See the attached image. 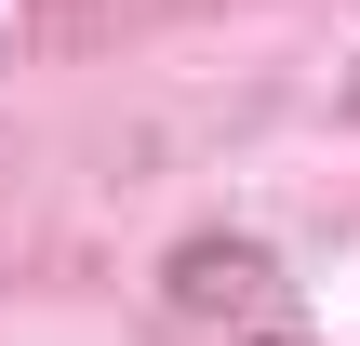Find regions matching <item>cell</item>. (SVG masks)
<instances>
[{"label": "cell", "mask_w": 360, "mask_h": 346, "mask_svg": "<svg viewBox=\"0 0 360 346\" xmlns=\"http://www.w3.org/2000/svg\"><path fill=\"white\" fill-rule=\"evenodd\" d=\"M174 293H187V307H240V320H281V267H267V253H187V267H174Z\"/></svg>", "instance_id": "cell-1"}, {"label": "cell", "mask_w": 360, "mask_h": 346, "mask_svg": "<svg viewBox=\"0 0 360 346\" xmlns=\"http://www.w3.org/2000/svg\"><path fill=\"white\" fill-rule=\"evenodd\" d=\"M347 107H360V67H347Z\"/></svg>", "instance_id": "cell-2"}]
</instances>
